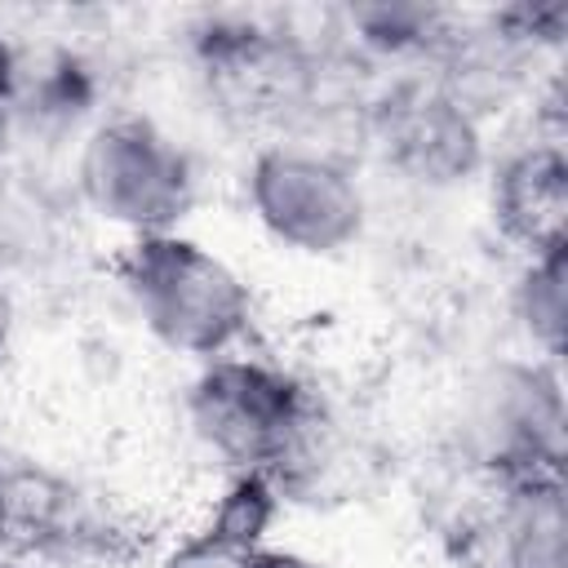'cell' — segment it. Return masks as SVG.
Wrapping results in <instances>:
<instances>
[{"label": "cell", "instance_id": "obj_12", "mask_svg": "<svg viewBox=\"0 0 568 568\" xmlns=\"http://www.w3.org/2000/svg\"><path fill=\"white\" fill-rule=\"evenodd\" d=\"M510 315L519 337L528 342V355L559 364L568 333V244L519 257V271L510 280Z\"/></svg>", "mask_w": 568, "mask_h": 568}, {"label": "cell", "instance_id": "obj_3", "mask_svg": "<svg viewBox=\"0 0 568 568\" xmlns=\"http://www.w3.org/2000/svg\"><path fill=\"white\" fill-rule=\"evenodd\" d=\"M75 195L98 222L124 231V240L164 235L191 217L200 169L155 115L106 111L75 142Z\"/></svg>", "mask_w": 568, "mask_h": 568}, {"label": "cell", "instance_id": "obj_4", "mask_svg": "<svg viewBox=\"0 0 568 568\" xmlns=\"http://www.w3.org/2000/svg\"><path fill=\"white\" fill-rule=\"evenodd\" d=\"M457 453L479 484L564 475V382L541 355L484 364L457 399Z\"/></svg>", "mask_w": 568, "mask_h": 568}, {"label": "cell", "instance_id": "obj_6", "mask_svg": "<svg viewBox=\"0 0 568 568\" xmlns=\"http://www.w3.org/2000/svg\"><path fill=\"white\" fill-rule=\"evenodd\" d=\"M382 164L417 191H457L488 169L484 115L466 106L435 71L395 80L368 111Z\"/></svg>", "mask_w": 568, "mask_h": 568}, {"label": "cell", "instance_id": "obj_16", "mask_svg": "<svg viewBox=\"0 0 568 568\" xmlns=\"http://www.w3.org/2000/svg\"><path fill=\"white\" fill-rule=\"evenodd\" d=\"M4 333H9V311H4V297H0V351H4Z\"/></svg>", "mask_w": 568, "mask_h": 568}, {"label": "cell", "instance_id": "obj_13", "mask_svg": "<svg viewBox=\"0 0 568 568\" xmlns=\"http://www.w3.org/2000/svg\"><path fill=\"white\" fill-rule=\"evenodd\" d=\"M22 67H27V53L18 49V40L0 27V129L9 120V106L18 98V84H22Z\"/></svg>", "mask_w": 568, "mask_h": 568}, {"label": "cell", "instance_id": "obj_5", "mask_svg": "<svg viewBox=\"0 0 568 568\" xmlns=\"http://www.w3.org/2000/svg\"><path fill=\"white\" fill-rule=\"evenodd\" d=\"M244 204L262 235L297 257H337L355 248L368 226V195L355 164L293 138L248 155Z\"/></svg>", "mask_w": 568, "mask_h": 568}, {"label": "cell", "instance_id": "obj_10", "mask_svg": "<svg viewBox=\"0 0 568 568\" xmlns=\"http://www.w3.org/2000/svg\"><path fill=\"white\" fill-rule=\"evenodd\" d=\"M93 71L98 67L75 49H53L36 67L27 62L18 98L4 120V133L22 124L49 142H67V138L80 142L106 115V111H98V75Z\"/></svg>", "mask_w": 568, "mask_h": 568}, {"label": "cell", "instance_id": "obj_8", "mask_svg": "<svg viewBox=\"0 0 568 568\" xmlns=\"http://www.w3.org/2000/svg\"><path fill=\"white\" fill-rule=\"evenodd\" d=\"M488 213L519 257L568 244V160L559 133H537L488 160Z\"/></svg>", "mask_w": 568, "mask_h": 568}, {"label": "cell", "instance_id": "obj_1", "mask_svg": "<svg viewBox=\"0 0 568 568\" xmlns=\"http://www.w3.org/2000/svg\"><path fill=\"white\" fill-rule=\"evenodd\" d=\"M182 413L226 475H271L284 497L311 475L324 435L320 395L288 364L248 346L195 364Z\"/></svg>", "mask_w": 568, "mask_h": 568}, {"label": "cell", "instance_id": "obj_2", "mask_svg": "<svg viewBox=\"0 0 568 568\" xmlns=\"http://www.w3.org/2000/svg\"><path fill=\"white\" fill-rule=\"evenodd\" d=\"M115 280L138 324L173 355L195 364L248 346L257 302L248 280L186 231L124 240Z\"/></svg>", "mask_w": 568, "mask_h": 568}, {"label": "cell", "instance_id": "obj_9", "mask_svg": "<svg viewBox=\"0 0 568 568\" xmlns=\"http://www.w3.org/2000/svg\"><path fill=\"white\" fill-rule=\"evenodd\" d=\"M284 510V493L271 475H226L222 493L209 501L204 519L182 541L173 568H231L244 555L271 546V528Z\"/></svg>", "mask_w": 568, "mask_h": 568}, {"label": "cell", "instance_id": "obj_11", "mask_svg": "<svg viewBox=\"0 0 568 568\" xmlns=\"http://www.w3.org/2000/svg\"><path fill=\"white\" fill-rule=\"evenodd\" d=\"M457 31V13L439 9V4H395V0H377V4H351L342 9V36L382 62H439V53L448 49Z\"/></svg>", "mask_w": 568, "mask_h": 568}, {"label": "cell", "instance_id": "obj_7", "mask_svg": "<svg viewBox=\"0 0 568 568\" xmlns=\"http://www.w3.org/2000/svg\"><path fill=\"white\" fill-rule=\"evenodd\" d=\"M462 559L470 568H568L564 475L484 484V506L462 519Z\"/></svg>", "mask_w": 568, "mask_h": 568}, {"label": "cell", "instance_id": "obj_15", "mask_svg": "<svg viewBox=\"0 0 568 568\" xmlns=\"http://www.w3.org/2000/svg\"><path fill=\"white\" fill-rule=\"evenodd\" d=\"M13 537V470L0 462V550Z\"/></svg>", "mask_w": 568, "mask_h": 568}, {"label": "cell", "instance_id": "obj_14", "mask_svg": "<svg viewBox=\"0 0 568 568\" xmlns=\"http://www.w3.org/2000/svg\"><path fill=\"white\" fill-rule=\"evenodd\" d=\"M231 568H324V564H315L311 555H302V550H288V546H262V550H253V555H244L240 564H231Z\"/></svg>", "mask_w": 568, "mask_h": 568}]
</instances>
